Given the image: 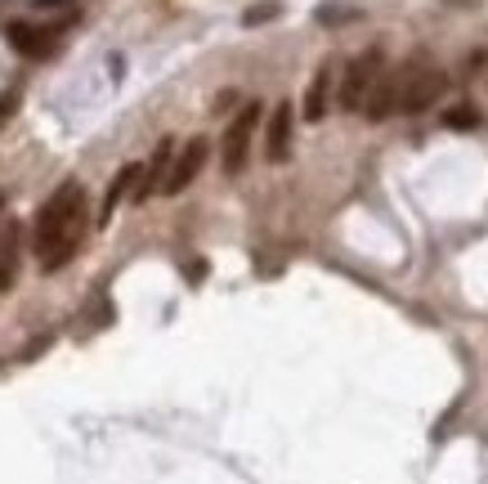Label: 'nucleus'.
Wrapping results in <instances>:
<instances>
[{
  "instance_id": "nucleus-1",
  "label": "nucleus",
  "mask_w": 488,
  "mask_h": 484,
  "mask_svg": "<svg viewBox=\"0 0 488 484\" xmlns=\"http://www.w3.org/2000/svg\"><path fill=\"white\" fill-rule=\"evenodd\" d=\"M86 229H90V211H86V189L77 180H63L36 211L32 220V251L41 260V269H63L81 242H86Z\"/></svg>"
},
{
  "instance_id": "nucleus-2",
  "label": "nucleus",
  "mask_w": 488,
  "mask_h": 484,
  "mask_svg": "<svg viewBox=\"0 0 488 484\" xmlns=\"http://www.w3.org/2000/svg\"><path fill=\"white\" fill-rule=\"evenodd\" d=\"M448 90V77L426 63V59H412L399 68V113H426L435 108V99Z\"/></svg>"
},
{
  "instance_id": "nucleus-3",
  "label": "nucleus",
  "mask_w": 488,
  "mask_h": 484,
  "mask_svg": "<svg viewBox=\"0 0 488 484\" xmlns=\"http://www.w3.org/2000/svg\"><path fill=\"white\" fill-rule=\"evenodd\" d=\"M381 72H385V54H381V50H364L359 59H350L345 81H341V108H345V113H364L367 95H372V86L381 81Z\"/></svg>"
},
{
  "instance_id": "nucleus-4",
  "label": "nucleus",
  "mask_w": 488,
  "mask_h": 484,
  "mask_svg": "<svg viewBox=\"0 0 488 484\" xmlns=\"http://www.w3.org/2000/svg\"><path fill=\"white\" fill-rule=\"evenodd\" d=\"M255 126H260V104H243V108H238V117L229 121V130H225V144H220L225 175H243V171H246V153H251Z\"/></svg>"
},
{
  "instance_id": "nucleus-5",
  "label": "nucleus",
  "mask_w": 488,
  "mask_h": 484,
  "mask_svg": "<svg viewBox=\"0 0 488 484\" xmlns=\"http://www.w3.org/2000/svg\"><path fill=\"white\" fill-rule=\"evenodd\" d=\"M207 153H211V144H207L202 135H193V139L175 153V166H170V180H166V189H161V193H170V198H175V193H184V189L198 180V171L207 166Z\"/></svg>"
},
{
  "instance_id": "nucleus-6",
  "label": "nucleus",
  "mask_w": 488,
  "mask_h": 484,
  "mask_svg": "<svg viewBox=\"0 0 488 484\" xmlns=\"http://www.w3.org/2000/svg\"><path fill=\"white\" fill-rule=\"evenodd\" d=\"M59 32H63V27H36V23H23V18H14V23L5 27L9 45H14L18 54H27V59H45V54H54Z\"/></svg>"
},
{
  "instance_id": "nucleus-7",
  "label": "nucleus",
  "mask_w": 488,
  "mask_h": 484,
  "mask_svg": "<svg viewBox=\"0 0 488 484\" xmlns=\"http://www.w3.org/2000/svg\"><path fill=\"white\" fill-rule=\"evenodd\" d=\"M291 126H296V108L282 99L273 113H269V130H264V157L273 166H282L291 157Z\"/></svg>"
},
{
  "instance_id": "nucleus-8",
  "label": "nucleus",
  "mask_w": 488,
  "mask_h": 484,
  "mask_svg": "<svg viewBox=\"0 0 488 484\" xmlns=\"http://www.w3.org/2000/svg\"><path fill=\"white\" fill-rule=\"evenodd\" d=\"M170 166H175V139H161L157 153H152V162L143 166V175L134 184V202H148L152 193H161L166 180H170Z\"/></svg>"
},
{
  "instance_id": "nucleus-9",
  "label": "nucleus",
  "mask_w": 488,
  "mask_h": 484,
  "mask_svg": "<svg viewBox=\"0 0 488 484\" xmlns=\"http://www.w3.org/2000/svg\"><path fill=\"white\" fill-rule=\"evenodd\" d=\"M364 113H367V121H385L390 113H399V72H381V81L367 95Z\"/></svg>"
},
{
  "instance_id": "nucleus-10",
  "label": "nucleus",
  "mask_w": 488,
  "mask_h": 484,
  "mask_svg": "<svg viewBox=\"0 0 488 484\" xmlns=\"http://www.w3.org/2000/svg\"><path fill=\"white\" fill-rule=\"evenodd\" d=\"M139 175H143V166H139V162H125L122 171H117V180H113V184H108V193H104V207H99V225H108V220H113V211H117V207L125 202V193L139 184Z\"/></svg>"
},
{
  "instance_id": "nucleus-11",
  "label": "nucleus",
  "mask_w": 488,
  "mask_h": 484,
  "mask_svg": "<svg viewBox=\"0 0 488 484\" xmlns=\"http://www.w3.org/2000/svg\"><path fill=\"white\" fill-rule=\"evenodd\" d=\"M327 99H332V63H318L309 90H305V121H323L327 117Z\"/></svg>"
},
{
  "instance_id": "nucleus-12",
  "label": "nucleus",
  "mask_w": 488,
  "mask_h": 484,
  "mask_svg": "<svg viewBox=\"0 0 488 484\" xmlns=\"http://www.w3.org/2000/svg\"><path fill=\"white\" fill-rule=\"evenodd\" d=\"M14 278H18V229L5 225V234H0V292H9Z\"/></svg>"
},
{
  "instance_id": "nucleus-13",
  "label": "nucleus",
  "mask_w": 488,
  "mask_h": 484,
  "mask_svg": "<svg viewBox=\"0 0 488 484\" xmlns=\"http://www.w3.org/2000/svg\"><path fill=\"white\" fill-rule=\"evenodd\" d=\"M444 126H448V130H480V126H484V113H480L475 104H453V108L444 113Z\"/></svg>"
},
{
  "instance_id": "nucleus-14",
  "label": "nucleus",
  "mask_w": 488,
  "mask_h": 484,
  "mask_svg": "<svg viewBox=\"0 0 488 484\" xmlns=\"http://www.w3.org/2000/svg\"><path fill=\"white\" fill-rule=\"evenodd\" d=\"M278 14H282V5H278V0H264V5H251V9H246L243 23L246 27H260V23H269V18H278Z\"/></svg>"
},
{
  "instance_id": "nucleus-15",
  "label": "nucleus",
  "mask_w": 488,
  "mask_h": 484,
  "mask_svg": "<svg viewBox=\"0 0 488 484\" xmlns=\"http://www.w3.org/2000/svg\"><path fill=\"white\" fill-rule=\"evenodd\" d=\"M341 18H350L345 5H323V9H318V23H341Z\"/></svg>"
},
{
  "instance_id": "nucleus-16",
  "label": "nucleus",
  "mask_w": 488,
  "mask_h": 484,
  "mask_svg": "<svg viewBox=\"0 0 488 484\" xmlns=\"http://www.w3.org/2000/svg\"><path fill=\"white\" fill-rule=\"evenodd\" d=\"M9 113H14V95H0V126L9 121Z\"/></svg>"
},
{
  "instance_id": "nucleus-17",
  "label": "nucleus",
  "mask_w": 488,
  "mask_h": 484,
  "mask_svg": "<svg viewBox=\"0 0 488 484\" xmlns=\"http://www.w3.org/2000/svg\"><path fill=\"white\" fill-rule=\"evenodd\" d=\"M59 5H72V0H36V9H59Z\"/></svg>"
},
{
  "instance_id": "nucleus-18",
  "label": "nucleus",
  "mask_w": 488,
  "mask_h": 484,
  "mask_svg": "<svg viewBox=\"0 0 488 484\" xmlns=\"http://www.w3.org/2000/svg\"><path fill=\"white\" fill-rule=\"evenodd\" d=\"M457 5H471V0H457Z\"/></svg>"
},
{
  "instance_id": "nucleus-19",
  "label": "nucleus",
  "mask_w": 488,
  "mask_h": 484,
  "mask_svg": "<svg viewBox=\"0 0 488 484\" xmlns=\"http://www.w3.org/2000/svg\"><path fill=\"white\" fill-rule=\"evenodd\" d=\"M0 211H5V198H0Z\"/></svg>"
}]
</instances>
